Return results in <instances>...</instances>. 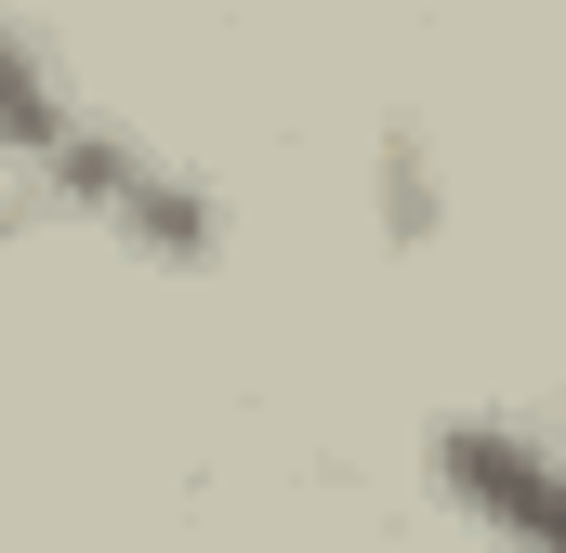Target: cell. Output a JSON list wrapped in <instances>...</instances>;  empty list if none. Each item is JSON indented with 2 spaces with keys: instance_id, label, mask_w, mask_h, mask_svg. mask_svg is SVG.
<instances>
[{
  "instance_id": "obj_1",
  "label": "cell",
  "mask_w": 566,
  "mask_h": 553,
  "mask_svg": "<svg viewBox=\"0 0 566 553\" xmlns=\"http://www.w3.org/2000/svg\"><path fill=\"white\" fill-rule=\"evenodd\" d=\"M0 158L40 171V185H53L66 211H93L106 238H133L145 264H198V251H211L198 171H171V158H145L133 133H106V119L40 66V40H13V27H0Z\"/></svg>"
},
{
  "instance_id": "obj_2",
  "label": "cell",
  "mask_w": 566,
  "mask_h": 553,
  "mask_svg": "<svg viewBox=\"0 0 566 553\" xmlns=\"http://www.w3.org/2000/svg\"><path fill=\"white\" fill-rule=\"evenodd\" d=\"M434 474H448V501L501 553H554V474H541V448L514 421H448L434 435Z\"/></svg>"
}]
</instances>
